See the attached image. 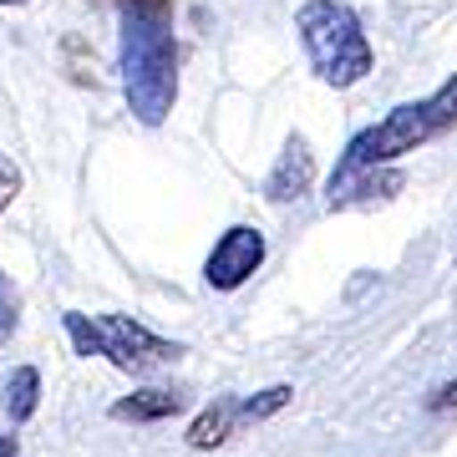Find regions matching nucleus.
Returning a JSON list of instances; mask_svg holds the SVG:
<instances>
[{
    "label": "nucleus",
    "mask_w": 457,
    "mask_h": 457,
    "mask_svg": "<svg viewBox=\"0 0 457 457\" xmlns=\"http://www.w3.org/2000/svg\"><path fill=\"white\" fill-rule=\"evenodd\" d=\"M36 402H41V371H36V366L11 371V386H5V411H11V422H31Z\"/></svg>",
    "instance_id": "nucleus-8"
},
{
    "label": "nucleus",
    "mask_w": 457,
    "mask_h": 457,
    "mask_svg": "<svg viewBox=\"0 0 457 457\" xmlns=\"http://www.w3.org/2000/svg\"><path fill=\"white\" fill-rule=\"evenodd\" d=\"M0 457H16V437H0Z\"/></svg>",
    "instance_id": "nucleus-16"
},
{
    "label": "nucleus",
    "mask_w": 457,
    "mask_h": 457,
    "mask_svg": "<svg viewBox=\"0 0 457 457\" xmlns=\"http://www.w3.org/2000/svg\"><path fill=\"white\" fill-rule=\"evenodd\" d=\"M16 330V295L5 290V279H0V341Z\"/></svg>",
    "instance_id": "nucleus-13"
},
{
    "label": "nucleus",
    "mask_w": 457,
    "mask_h": 457,
    "mask_svg": "<svg viewBox=\"0 0 457 457\" xmlns=\"http://www.w3.org/2000/svg\"><path fill=\"white\" fill-rule=\"evenodd\" d=\"M16 194H21V168L0 153V213L11 209V198H16Z\"/></svg>",
    "instance_id": "nucleus-12"
},
{
    "label": "nucleus",
    "mask_w": 457,
    "mask_h": 457,
    "mask_svg": "<svg viewBox=\"0 0 457 457\" xmlns=\"http://www.w3.org/2000/svg\"><path fill=\"white\" fill-rule=\"evenodd\" d=\"M427 112H432V122H437L442 132L457 128V77H453V82H442L437 92L427 97Z\"/></svg>",
    "instance_id": "nucleus-11"
},
{
    "label": "nucleus",
    "mask_w": 457,
    "mask_h": 457,
    "mask_svg": "<svg viewBox=\"0 0 457 457\" xmlns=\"http://www.w3.org/2000/svg\"><path fill=\"white\" fill-rule=\"evenodd\" d=\"M437 132L442 128L432 122L427 102H407V107H396L386 122H376V128H366L361 137H351V147H345V163L336 168V179H330V194H336V188H345V183H356L361 173H371V168L396 163L402 153H417V147L432 143Z\"/></svg>",
    "instance_id": "nucleus-4"
},
{
    "label": "nucleus",
    "mask_w": 457,
    "mask_h": 457,
    "mask_svg": "<svg viewBox=\"0 0 457 457\" xmlns=\"http://www.w3.org/2000/svg\"><path fill=\"white\" fill-rule=\"evenodd\" d=\"M228 427H234V407H228V402H213V407L188 427V447L209 453V447H219V442L228 437Z\"/></svg>",
    "instance_id": "nucleus-9"
},
{
    "label": "nucleus",
    "mask_w": 457,
    "mask_h": 457,
    "mask_svg": "<svg viewBox=\"0 0 457 457\" xmlns=\"http://www.w3.org/2000/svg\"><path fill=\"white\" fill-rule=\"evenodd\" d=\"M122 11H147V16H173V0H117Z\"/></svg>",
    "instance_id": "nucleus-14"
},
{
    "label": "nucleus",
    "mask_w": 457,
    "mask_h": 457,
    "mask_svg": "<svg viewBox=\"0 0 457 457\" xmlns=\"http://www.w3.org/2000/svg\"><path fill=\"white\" fill-rule=\"evenodd\" d=\"M315 183V158H311V143L305 137H290L285 153H279V163L270 168V179H264V198L270 204H290V198H305Z\"/></svg>",
    "instance_id": "nucleus-6"
},
{
    "label": "nucleus",
    "mask_w": 457,
    "mask_h": 457,
    "mask_svg": "<svg viewBox=\"0 0 457 457\" xmlns=\"http://www.w3.org/2000/svg\"><path fill=\"white\" fill-rule=\"evenodd\" d=\"M66 336H71V345H77V356H107L112 366H122V371H132V376H147V371H158V366H168V361L183 356L179 341L153 336L147 326H137V320H128V315H82V311H71L66 315Z\"/></svg>",
    "instance_id": "nucleus-3"
},
{
    "label": "nucleus",
    "mask_w": 457,
    "mask_h": 457,
    "mask_svg": "<svg viewBox=\"0 0 457 457\" xmlns=\"http://www.w3.org/2000/svg\"><path fill=\"white\" fill-rule=\"evenodd\" d=\"M122 82L137 122L158 128L173 112L179 97V46L168 31V16L147 11H122Z\"/></svg>",
    "instance_id": "nucleus-1"
},
{
    "label": "nucleus",
    "mask_w": 457,
    "mask_h": 457,
    "mask_svg": "<svg viewBox=\"0 0 457 457\" xmlns=\"http://www.w3.org/2000/svg\"><path fill=\"white\" fill-rule=\"evenodd\" d=\"M183 411V396L179 392H158V386H147V392H132L122 396L112 407L117 422H163V417H179Z\"/></svg>",
    "instance_id": "nucleus-7"
},
{
    "label": "nucleus",
    "mask_w": 457,
    "mask_h": 457,
    "mask_svg": "<svg viewBox=\"0 0 457 457\" xmlns=\"http://www.w3.org/2000/svg\"><path fill=\"white\" fill-rule=\"evenodd\" d=\"M295 31L326 87H356L371 71V41L361 31V16L341 0H305L295 16Z\"/></svg>",
    "instance_id": "nucleus-2"
},
{
    "label": "nucleus",
    "mask_w": 457,
    "mask_h": 457,
    "mask_svg": "<svg viewBox=\"0 0 457 457\" xmlns=\"http://www.w3.org/2000/svg\"><path fill=\"white\" fill-rule=\"evenodd\" d=\"M453 407H457V381H447V386L427 396V411H453Z\"/></svg>",
    "instance_id": "nucleus-15"
},
{
    "label": "nucleus",
    "mask_w": 457,
    "mask_h": 457,
    "mask_svg": "<svg viewBox=\"0 0 457 457\" xmlns=\"http://www.w3.org/2000/svg\"><path fill=\"white\" fill-rule=\"evenodd\" d=\"M290 386H270V392H260V396H249L245 407H234V417H245V422H264V417H275L285 402H290Z\"/></svg>",
    "instance_id": "nucleus-10"
},
{
    "label": "nucleus",
    "mask_w": 457,
    "mask_h": 457,
    "mask_svg": "<svg viewBox=\"0 0 457 457\" xmlns=\"http://www.w3.org/2000/svg\"><path fill=\"white\" fill-rule=\"evenodd\" d=\"M0 5H26V0H0Z\"/></svg>",
    "instance_id": "nucleus-17"
},
{
    "label": "nucleus",
    "mask_w": 457,
    "mask_h": 457,
    "mask_svg": "<svg viewBox=\"0 0 457 457\" xmlns=\"http://www.w3.org/2000/svg\"><path fill=\"white\" fill-rule=\"evenodd\" d=\"M264 234L254 224H234L209 249V260H204V279H209V290H239L245 279H254V270L264 264Z\"/></svg>",
    "instance_id": "nucleus-5"
}]
</instances>
